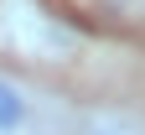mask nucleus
Segmentation results:
<instances>
[{"mask_svg": "<svg viewBox=\"0 0 145 135\" xmlns=\"http://www.w3.org/2000/svg\"><path fill=\"white\" fill-rule=\"evenodd\" d=\"M62 130V99H47L26 78L0 73V135H52Z\"/></svg>", "mask_w": 145, "mask_h": 135, "instance_id": "obj_1", "label": "nucleus"}, {"mask_svg": "<svg viewBox=\"0 0 145 135\" xmlns=\"http://www.w3.org/2000/svg\"><path fill=\"white\" fill-rule=\"evenodd\" d=\"M67 135H145V114L140 109H124V104H99V109L72 114V130Z\"/></svg>", "mask_w": 145, "mask_h": 135, "instance_id": "obj_2", "label": "nucleus"}]
</instances>
